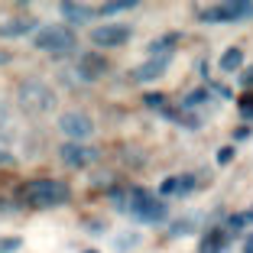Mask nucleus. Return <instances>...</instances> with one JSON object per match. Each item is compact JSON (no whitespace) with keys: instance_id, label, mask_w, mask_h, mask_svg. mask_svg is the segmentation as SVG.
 <instances>
[{"instance_id":"nucleus-14","label":"nucleus","mask_w":253,"mask_h":253,"mask_svg":"<svg viewBox=\"0 0 253 253\" xmlns=\"http://www.w3.org/2000/svg\"><path fill=\"white\" fill-rule=\"evenodd\" d=\"M224 250V237H221V231H211L208 237L201 240V253H221Z\"/></svg>"},{"instance_id":"nucleus-27","label":"nucleus","mask_w":253,"mask_h":253,"mask_svg":"<svg viewBox=\"0 0 253 253\" xmlns=\"http://www.w3.org/2000/svg\"><path fill=\"white\" fill-rule=\"evenodd\" d=\"M3 62H10V52H0V65H3Z\"/></svg>"},{"instance_id":"nucleus-2","label":"nucleus","mask_w":253,"mask_h":253,"mask_svg":"<svg viewBox=\"0 0 253 253\" xmlns=\"http://www.w3.org/2000/svg\"><path fill=\"white\" fill-rule=\"evenodd\" d=\"M33 45H36L39 52H52V55H62V52H72L75 45H78V36H75L72 26H39L36 36H33Z\"/></svg>"},{"instance_id":"nucleus-5","label":"nucleus","mask_w":253,"mask_h":253,"mask_svg":"<svg viewBox=\"0 0 253 253\" xmlns=\"http://www.w3.org/2000/svg\"><path fill=\"white\" fill-rule=\"evenodd\" d=\"M59 130L68 136V143H82L94 133V120L88 117L84 111H65L59 117Z\"/></svg>"},{"instance_id":"nucleus-3","label":"nucleus","mask_w":253,"mask_h":253,"mask_svg":"<svg viewBox=\"0 0 253 253\" xmlns=\"http://www.w3.org/2000/svg\"><path fill=\"white\" fill-rule=\"evenodd\" d=\"M20 104L26 107L30 114H45V111H52L55 107V94H52V88L45 82H39V78H30V82H23L20 84Z\"/></svg>"},{"instance_id":"nucleus-24","label":"nucleus","mask_w":253,"mask_h":253,"mask_svg":"<svg viewBox=\"0 0 253 253\" xmlns=\"http://www.w3.org/2000/svg\"><path fill=\"white\" fill-rule=\"evenodd\" d=\"M214 94L221 97V101H227V97H231V88H224V84H217V88H214Z\"/></svg>"},{"instance_id":"nucleus-13","label":"nucleus","mask_w":253,"mask_h":253,"mask_svg":"<svg viewBox=\"0 0 253 253\" xmlns=\"http://www.w3.org/2000/svg\"><path fill=\"white\" fill-rule=\"evenodd\" d=\"M240 65H244V52H240L237 45H234V49H227V52L221 55V72H237Z\"/></svg>"},{"instance_id":"nucleus-9","label":"nucleus","mask_w":253,"mask_h":253,"mask_svg":"<svg viewBox=\"0 0 253 253\" xmlns=\"http://www.w3.org/2000/svg\"><path fill=\"white\" fill-rule=\"evenodd\" d=\"M59 13H62V20H68L72 26H82V23H91L94 20V7H88V3H72V0H65L59 7Z\"/></svg>"},{"instance_id":"nucleus-4","label":"nucleus","mask_w":253,"mask_h":253,"mask_svg":"<svg viewBox=\"0 0 253 253\" xmlns=\"http://www.w3.org/2000/svg\"><path fill=\"white\" fill-rule=\"evenodd\" d=\"M126 211L136 214L146 224H159L166 217V201L153 198V195L143 192V188H133V192H126Z\"/></svg>"},{"instance_id":"nucleus-26","label":"nucleus","mask_w":253,"mask_h":253,"mask_svg":"<svg viewBox=\"0 0 253 253\" xmlns=\"http://www.w3.org/2000/svg\"><path fill=\"white\" fill-rule=\"evenodd\" d=\"M244 82H247V84H253V68H247V72H244Z\"/></svg>"},{"instance_id":"nucleus-28","label":"nucleus","mask_w":253,"mask_h":253,"mask_svg":"<svg viewBox=\"0 0 253 253\" xmlns=\"http://www.w3.org/2000/svg\"><path fill=\"white\" fill-rule=\"evenodd\" d=\"M84 253H97V250H84Z\"/></svg>"},{"instance_id":"nucleus-22","label":"nucleus","mask_w":253,"mask_h":253,"mask_svg":"<svg viewBox=\"0 0 253 253\" xmlns=\"http://www.w3.org/2000/svg\"><path fill=\"white\" fill-rule=\"evenodd\" d=\"M146 104L149 107H163L166 101H163V94H146Z\"/></svg>"},{"instance_id":"nucleus-21","label":"nucleus","mask_w":253,"mask_h":253,"mask_svg":"<svg viewBox=\"0 0 253 253\" xmlns=\"http://www.w3.org/2000/svg\"><path fill=\"white\" fill-rule=\"evenodd\" d=\"M188 231H192V224H188V221H179V224L169 231V237H179V234H188Z\"/></svg>"},{"instance_id":"nucleus-19","label":"nucleus","mask_w":253,"mask_h":253,"mask_svg":"<svg viewBox=\"0 0 253 253\" xmlns=\"http://www.w3.org/2000/svg\"><path fill=\"white\" fill-rule=\"evenodd\" d=\"M250 221H253V211H250V214H234L231 221H227V227H231V231H240V227L250 224Z\"/></svg>"},{"instance_id":"nucleus-18","label":"nucleus","mask_w":253,"mask_h":253,"mask_svg":"<svg viewBox=\"0 0 253 253\" xmlns=\"http://www.w3.org/2000/svg\"><path fill=\"white\" fill-rule=\"evenodd\" d=\"M175 192H182L179 179H166L163 185H159V195H166V198H169V195H175Z\"/></svg>"},{"instance_id":"nucleus-20","label":"nucleus","mask_w":253,"mask_h":253,"mask_svg":"<svg viewBox=\"0 0 253 253\" xmlns=\"http://www.w3.org/2000/svg\"><path fill=\"white\" fill-rule=\"evenodd\" d=\"M234 159V149L231 146H224V149H217V166H227Z\"/></svg>"},{"instance_id":"nucleus-6","label":"nucleus","mask_w":253,"mask_h":253,"mask_svg":"<svg viewBox=\"0 0 253 253\" xmlns=\"http://www.w3.org/2000/svg\"><path fill=\"white\" fill-rule=\"evenodd\" d=\"M91 42L101 49H117V45L130 42V26L124 23H107V26H94L91 30Z\"/></svg>"},{"instance_id":"nucleus-17","label":"nucleus","mask_w":253,"mask_h":253,"mask_svg":"<svg viewBox=\"0 0 253 253\" xmlns=\"http://www.w3.org/2000/svg\"><path fill=\"white\" fill-rule=\"evenodd\" d=\"M205 91H188L185 94V101H182V107H195V104H205Z\"/></svg>"},{"instance_id":"nucleus-1","label":"nucleus","mask_w":253,"mask_h":253,"mask_svg":"<svg viewBox=\"0 0 253 253\" xmlns=\"http://www.w3.org/2000/svg\"><path fill=\"white\" fill-rule=\"evenodd\" d=\"M23 198L30 205H36V208H55V205L68 201V185L59 179H33L23 188Z\"/></svg>"},{"instance_id":"nucleus-7","label":"nucleus","mask_w":253,"mask_h":253,"mask_svg":"<svg viewBox=\"0 0 253 253\" xmlns=\"http://www.w3.org/2000/svg\"><path fill=\"white\" fill-rule=\"evenodd\" d=\"M59 156H62V163L72 166V169H84V166H91L97 159V149L84 146V143H62Z\"/></svg>"},{"instance_id":"nucleus-25","label":"nucleus","mask_w":253,"mask_h":253,"mask_svg":"<svg viewBox=\"0 0 253 253\" xmlns=\"http://www.w3.org/2000/svg\"><path fill=\"white\" fill-rule=\"evenodd\" d=\"M244 253H253V234H247V240H244Z\"/></svg>"},{"instance_id":"nucleus-10","label":"nucleus","mask_w":253,"mask_h":253,"mask_svg":"<svg viewBox=\"0 0 253 253\" xmlns=\"http://www.w3.org/2000/svg\"><path fill=\"white\" fill-rule=\"evenodd\" d=\"M78 72H82L84 82H94V78H101V75L107 72V59L97 55V52H88V55H82V62H78Z\"/></svg>"},{"instance_id":"nucleus-8","label":"nucleus","mask_w":253,"mask_h":253,"mask_svg":"<svg viewBox=\"0 0 253 253\" xmlns=\"http://www.w3.org/2000/svg\"><path fill=\"white\" fill-rule=\"evenodd\" d=\"M36 26H39L36 16H10V20L0 23V36L3 39H20V36H26V33H33Z\"/></svg>"},{"instance_id":"nucleus-23","label":"nucleus","mask_w":253,"mask_h":253,"mask_svg":"<svg viewBox=\"0 0 253 253\" xmlns=\"http://www.w3.org/2000/svg\"><path fill=\"white\" fill-rule=\"evenodd\" d=\"M240 107H244V114H253V94L240 97Z\"/></svg>"},{"instance_id":"nucleus-12","label":"nucleus","mask_w":253,"mask_h":253,"mask_svg":"<svg viewBox=\"0 0 253 253\" xmlns=\"http://www.w3.org/2000/svg\"><path fill=\"white\" fill-rule=\"evenodd\" d=\"M175 36H163V39H156V42L149 45V55H153V59H169L172 55V49H175Z\"/></svg>"},{"instance_id":"nucleus-15","label":"nucleus","mask_w":253,"mask_h":253,"mask_svg":"<svg viewBox=\"0 0 253 253\" xmlns=\"http://www.w3.org/2000/svg\"><path fill=\"white\" fill-rule=\"evenodd\" d=\"M136 3L133 0H117V3H104V7H97L94 13H101V16H114V13H120V10H133Z\"/></svg>"},{"instance_id":"nucleus-11","label":"nucleus","mask_w":253,"mask_h":253,"mask_svg":"<svg viewBox=\"0 0 253 253\" xmlns=\"http://www.w3.org/2000/svg\"><path fill=\"white\" fill-rule=\"evenodd\" d=\"M166 68H169V59H149L133 68V82H156V78H163Z\"/></svg>"},{"instance_id":"nucleus-16","label":"nucleus","mask_w":253,"mask_h":253,"mask_svg":"<svg viewBox=\"0 0 253 253\" xmlns=\"http://www.w3.org/2000/svg\"><path fill=\"white\" fill-rule=\"evenodd\" d=\"M23 247L20 237H0V253H16Z\"/></svg>"}]
</instances>
